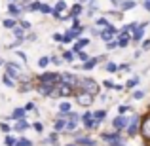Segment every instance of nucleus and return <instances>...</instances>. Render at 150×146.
<instances>
[{
	"instance_id": "1",
	"label": "nucleus",
	"mask_w": 150,
	"mask_h": 146,
	"mask_svg": "<svg viewBox=\"0 0 150 146\" xmlns=\"http://www.w3.org/2000/svg\"><path fill=\"white\" fill-rule=\"evenodd\" d=\"M76 91H88L91 95H99L101 87L93 78H80L78 80V85H76Z\"/></svg>"
},
{
	"instance_id": "2",
	"label": "nucleus",
	"mask_w": 150,
	"mask_h": 146,
	"mask_svg": "<svg viewBox=\"0 0 150 146\" xmlns=\"http://www.w3.org/2000/svg\"><path fill=\"white\" fill-rule=\"evenodd\" d=\"M74 101H76V104H80L82 108H89V106L93 104V101H95V95H91V93H88V91H76L74 93Z\"/></svg>"
},
{
	"instance_id": "3",
	"label": "nucleus",
	"mask_w": 150,
	"mask_h": 146,
	"mask_svg": "<svg viewBox=\"0 0 150 146\" xmlns=\"http://www.w3.org/2000/svg\"><path fill=\"white\" fill-rule=\"evenodd\" d=\"M38 84H50V85H57L61 82V74L59 72H42L40 76L36 78Z\"/></svg>"
},
{
	"instance_id": "4",
	"label": "nucleus",
	"mask_w": 150,
	"mask_h": 146,
	"mask_svg": "<svg viewBox=\"0 0 150 146\" xmlns=\"http://www.w3.org/2000/svg\"><path fill=\"white\" fill-rule=\"evenodd\" d=\"M139 129H141V116L139 114H133V118L129 120L127 127H125V133H127V137H135L139 133Z\"/></svg>"
},
{
	"instance_id": "5",
	"label": "nucleus",
	"mask_w": 150,
	"mask_h": 146,
	"mask_svg": "<svg viewBox=\"0 0 150 146\" xmlns=\"http://www.w3.org/2000/svg\"><path fill=\"white\" fill-rule=\"evenodd\" d=\"M141 137L150 144V112L146 114L144 118H141V129H139Z\"/></svg>"
},
{
	"instance_id": "6",
	"label": "nucleus",
	"mask_w": 150,
	"mask_h": 146,
	"mask_svg": "<svg viewBox=\"0 0 150 146\" xmlns=\"http://www.w3.org/2000/svg\"><path fill=\"white\" fill-rule=\"evenodd\" d=\"M57 91H59V97L67 99V97H72L74 93H76V89H74L70 84H67V82H59L57 84Z\"/></svg>"
},
{
	"instance_id": "7",
	"label": "nucleus",
	"mask_w": 150,
	"mask_h": 146,
	"mask_svg": "<svg viewBox=\"0 0 150 146\" xmlns=\"http://www.w3.org/2000/svg\"><path fill=\"white\" fill-rule=\"evenodd\" d=\"M99 38H101L103 42L116 40V38H118V30L114 29V27H108V29H103V30H101V34H99Z\"/></svg>"
},
{
	"instance_id": "8",
	"label": "nucleus",
	"mask_w": 150,
	"mask_h": 146,
	"mask_svg": "<svg viewBox=\"0 0 150 146\" xmlns=\"http://www.w3.org/2000/svg\"><path fill=\"white\" fill-rule=\"evenodd\" d=\"M127 123H129V118L127 116H122V114L112 120V127L116 129V131H124V129L127 127Z\"/></svg>"
},
{
	"instance_id": "9",
	"label": "nucleus",
	"mask_w": 150,
	"mask_h": 146,
	"mask_svg": "<svg viewBox=\"0 0 150 146\" xmlns=\"http://www.w3.org/2000/svg\"><path fill=\"white\" fill-rule=\"evenodd\" d=\"M144 27H146V25L143 23V25H139L137 29L131 30V42H133V44H137V42H143V38H144Z\"/></svg>"
},
{
	"instance_id": "10",
	"label": "nucleus",
	"mask_w": 150,
	"mask_h": 146,
	"mask_svg": "<svg viewBox=\"0 0 150 146\" xmlns=\"http://www.w3.org/2000/svg\"><path fill=\"white\" fill-rule=\"evenodd\" d=\"M23 11H25V10H23V8L19 6L17 2H10V4H8V13H10L11 17L19 19V17H21V13H23Z\"/></svg>"
},
{
	"instance_id": "11",
	"label": "nucleus",
	"mask_w": 150,
	"mask_h": 146,
	"mask_svg": "<svg viewBox=\"0 0 150 146\" xmlns=\"http://www.w3.org/2000/svg\"><path fill=\"white\" fill-rule=\"evenodd\" d=\"M78 80H80V78H78L74 72H63V74H61V82H67V84H70L74 89H76V85H78Z\"/></svg>"
},
{
	"instance_id": "12",
	"label": "nucleus",
	"mask_w": 150,
	"mask_h": 146,
	"mask_svg": "<svg viewBox=\"0 0 150 146\" xmlns=\"http://www.w3.org/2000/svg\"><path fill=\"white\" fill-rule=\"evenodd\" d=\"M135 6H137L135 0H118L116 10H120V11H127V10H133Z\"/></svg>"
},
{
	"instance_id": "13",
	"label": "nucleus",
	"mask_w": 150,
	"mask_h": 146,
	"mask_svg": "<svg viewBox=\"0 0 150 146\" xmlns=\"http://www.w3.org/2000/svg\"><path fill=\"white\" fill-rule=\"evenodd\" d=\"M53 87L55 85H50V84H36V91H38V95H42V97H50L51 91H53Z\"/></svg>"
},
{
	"instance_id": "14",
	"label": "nucleus",
	"mask_w": 150,
	"mask_h": 146,
	"mask_svg": "<svg viewBox=\"0 0 150 146\" xmlns=\"http://www.w3.org/2000/svg\"><path fill=\"white\" fill-rule=\"evenodd\" d=\"M29 127H30V123L23 118V120H15V123H13V127H11V129L17 131V133H23V131H27Z\"/></svg>"
},
{
	"instance_id": "15",
	"label": "nucleus",
	"mask_w": 150,
	"mask_h": 146,
	"mask_svg": "<svg viewBox=\"0 0 150 146\" xmlns=\"http://www.w3.org/2000/svg\"><path fill=\"white\" fill-rule=\"evenodd\" d=\"M97 63H101V57H91V59H88L86 63H82L80 68L82 70H93L97 66Z\"/></svg>"
},
{
	"instance_id": "16",
	"label": "nucleus",
	"mask_w": 150,
	"mask_h": 146,
	"mask_svg": "<svg viewBox=\"0 0 150 146\" xmlns=\"http://www.w3.org/2000/svg\"><path fill=\"white\" fill-rule=\"evenodd\" d=\"M25 114H27V110H25V106H19V108H13V112H11V116H10V120H23L25 118Z\"/></svg>"
},
{
	"instance_id": "17",
	"label": "nucleus",
	"mask_w": 150,
	"mask_h": 146,
	"mask_svg": "<svg viewBox=\"0 0 150 146\" xmlns=\"http://www.w3.org/2000/svg\"><path fill=\"white\" fill-rule=\"evenodd\" d=\"M76 144L78 146H97V142L89 137H76Z\"/></svg>"
},
{
	"instance_id": "18",
	"label": "nucleus",
	"mask_w": 150,
	"mask_h": 146,
	"mask_svg": "<svg viewBox=\"0 0 150 146\" xmlns=\"http://www.w3.org/2000/svg\"><path fill=\"white\" fill-rule=\"evenodd\" d=\"M101 139L106 140V142H112V140L122 139V137H120V131H116V129H114V133H101Z\"/></svg>"
},
{
	"instance_id": "19",
	"label": "nucleus",
	"mask_w": 150,
	"mask_h": 146,
	"mask_svg": "<svg viewBox=\"0 0 150 146\" xmlns=\"http://www.w3.org/2000/svg\"><path fill=\"white\" fill-rule=\"evenodd\" d=\"M82 11H84V6H82V4L78 2V4H74V6L70 8L69 15H70V17H80V15H82Z\"/></svg>"
},
{
	"instance_id": "20",
	"label": "nucleus",
	"mask_w": 150,
	"mask_h": 146,
	"mask_svg": "<svg viewBox=\"0 0 150 146\" xmlns=\"http://www.w3.org/2000/svg\"><path fill=\"white\" fill-rule=\"evenodd\" d=\"M67 127V120H63V118H55V123H53V129L57 133H63Z\"/></svg>"
},
{
	"instance_id": "21",
	"label": "nucleus",
	"mask_w": 150,
	"mask_h": 146,
	"mask_svg": "<svg viewBox=\"0 0 150 146\" xmlns=\"http://www.w3.org/2000/svg\"><path fill=\"white\" fill-rule=\"evenodd\" d=\"M11 32H13V36H15V40H21V42H25V29L23 27H15V29H11Z\"/></svg>"
},
{
	"instance_id": "22",
	"label": "nucleus",
	"mask_w": 150,
	"mask_h": 146,
	"mask_svg": "<svg viewBox=\"0 0 150 146\" xmlns=\"http://www.w3.org/2000/svg\"><path fill=\"white\" fill-rule=\"evenodd\" d=\"M2 27H4V29H15V27H17V19H15V17L4 19V21H2Z\"/></svg>"
},
{
	"instance_id": "23",
	"label": "nucleus",
	"mask_w": 150,
	"mask_h": 146,
	"mask_svg": "<svg viewBox=\"0 0 150 146\" xmlns=\"http://www.w3.org/2000/svg\"><path fill=\"white\" fill-rule=\"evenodd\" d=\"M95 25L99 27L101 30H103V29H108V27H112V25L108 23V19H106V17H99V19H95Z\"/></svg>"
},
{
	"instance_id": "24",
	"label": "nucleus",
	"mask_w": 150,
	"mask_h": 146,
	"mask_svg": "<svg viewBox=\"0 0 150 146\" xmlns=\"http://www.w3.org/2000/svg\"><path fill=\"white\" fill-rule=\"evenodd\" d=\"M129 44H131V38H129V36H120V38H118V48H120V49L127 48Z\"/></svg>"
},
{
	"instance_id": "25",
	"label": "nucleus",
	"mask_w": 150,
	"mask_h": 146,
	"mask_svg": "<svg viewBox=\"0 0 150 146\" xmlns=\"http://www.w3.org/2000/svg\"><path fill=\"white\" fill-rule=\"evenodd\" d=\"M2 82H4V85H8V87H17V84H15V80L11 76H8L6 72H4V76H2Z\"/></svg>"
},
{
	"instance_id": "26",
	"label": "nucleus",
	"mask_w": 150,
	"mask_h": 146,
	"mask_svg": "<svg viewBox=\"0 0 150 146\" xmlns=\"http://www.w3.org/2000/svg\"><path fill=\"white\" fill-rule=\"evenodd\" d=\"M139 84H141V78L139 76H133V78H129V80H127L125 87H127V89H133V87H137Z\"/></svg>"
},
{
	"instance_id": "27",
	"label": "nucleus",
	"mask_w": 150,
	"mask_h": 146,
	"mask_svg": "<svg viewBox=\"0 0 150 146\" xmlns=\"http://www.w3.org/2000/svg\"><path fill=\"white\" fill-rule=\"evenodd\" d=\"M53 11H59V13L67 11V2H65V0H57L55 6H53Z\"/></svg>"
},
{
	"instance_id": "28",
	"label": "nucleus",
	"mask_w": 150,
	"mask_h": 146,
	"mask_svg": "<svg viewBox=\"0 0 150 146\" xmlns=\"http://www.w3.org/2000/svg\"><path fill=\"white\" fill-rule=\"evenodd\" d=\"M50 57H48V55H44V57H40V59H38V68H48V66H50Z\"/></svg>"
},
{
	"instance_id": "29",
	"label": "nucleus",
	"mask_w": 150,
	"mask_h": 146,
	"mask_svg": "<svg viewBox=\"0 0 150 146\" xmlns=\"http://www.w3.org/2000/svg\"><path fill=\"white\" fill-rule=\"evenodd\" d=\"M40 6H42L40 0H34V2H30L29 6H27V11H40Z\"/></svg>"
},
{
	"instance_id": "30",
	"label": "nucleus",
	"mask_w": 150,
	"mask_h": 146,
	"mask_svg": "<svg viewBox=\"0 0 150 146\" xmlns=\"http://www.w3.org/2000/svg\"><path fill=\"white\" fill-rule=\"evenodd\" d=\"M15 146H34V144H33V140L27 139V137H19L17 142H15Z\"/></svg>"
},
{
	"instance_id": "31",
	"label": "nucleus",
	"mask_w": 150,
	"mask_h": 146,
	"mask_svg": "<svg viewBox=\"0 0 150 146\" xmlns=\"http://www.w3.org/2000/svg\"><path fill=\"white\" fill-rule=\"evenodd\" d=\"M74 59H76V53H74V51H63V61L72 63Z\"/></svg>"
},
{
	"instance_id": "32",
	"label": "nucleus",
	"mask_w": 150,
	"mask_h": 146,
	"mask_svg": "<svg viewBox=\"0 0 150 146\" xmlns=\"http://www.w3.org/2000/svg\"><path fill=\"white\" fill-rule=\"evenodd\" d=\"M105 70H106V72H110V74H114V72H118V65H116V63H112V61H108L105 65Z\"/></svg>"
},
{
	"instance_id": "33",
	"label": "nucleus",
	"mask_w": 150,
	"mask_h": 146,
	"mask_svg": "<svg viewBox=\"0 0 150 146\" xmlns=\"http://www.w3.org/2000/svg\"><path fill=\"white\" fill-rule=\"evenodd\" d=\"M93 118H95V120L101 123V121L106 118V110H97V112H93Z\"/></svg>"
},
{
	"instance_id": "34",
	"label": "nucleus",
	"mask_w": 150,
	"mask_h": 146,
	"mask_svg": "<svg viewBox=\"0 0 150 146\" xmlns=\"http://www.w3.org/2000/svg\"><path fill=\"white\" fill-rule=\"evenodd\" d=\"M51 11H53V8H51L50 4H44V2H42V6H40V13H44V15H51Z\"/></svg>"
},
{
	"instance_id": "35",
	"label": "nucleus",
	"mask_w": 150,
	"mask_h": 146,
	"mask_svg": "<svg viewBox=\"0 0 150 146\" xmlns=\"http://www.w3.org/2000/svg\"><path fill=\"white\" fill-rule=\"evenodd\" d=\"M15 142H17V139L6 133V137H4V144H6V146H15Z\"/></svg>"
},
{
	"instance_id": "36",
	"label": "nucleus",
	"mask_w": 150,
	"mask_h": 146,
	"mask_svg": "<svg viewBox=\"0 0 150 146\" xmlns=\"http://www.w3.org/2000/svg\"><path fill=\"white\" fill-rule=\"evenodd\" d=\"M70 110H72V104H70V102H61V104H59V112H70Z\"/></svg>"
},
{
	"instance_id": "37",
	"label": "nucleus",
	"mask_w": 150,
	"mask_h": 146,
	"mask_svg": "<svg viewBox=\"0 0 150 146\" xmlns=\"http://www.w3.org/2000/svg\"><path fill=\"white\" fill-rule=\"evenodd\" d=\"M131 106H127V104H122V106H118V114H122V116H125L127 112H131Z\"/></svg>"
},
{
	"instance_id": "38",
	"label": "nucleus",
	"mask_w": 150,
	"mask_h": 146,
	"mask_svg": "<svg viewBox=\"0 0 150 146\" xmlns=\"http://www.w3.org/2000/svg\"><path fill=\"white\" fill-rule=\"evenodd\" d=\"M30 127H33L36 133H42V131H44V123H42V121H34V123L30 125Z\"/></svg>"
},
{
	"instance_id": "39",
	"label": "nucleus",
	"mask_w": 150,
	"mask_h": 146,
	"mask_svg": "<svg viewBox=\"0 0 150 146\" xmlns=\"http://www.w3.org/2000/svg\"><path fill=\"white\" fill-rule=\"evenodd\" d=\"M76 59H80L82 63H86L88 59H91V57H89V55L86 53V51H78V53H76Z\"/></svg>"
},
{
	"instance_id": "40",
	"label": "nucleus",
	"mask_w": 150,
	"mask_h": 146,
	"mask_svg": "<svg viewBox=\"0 0 150 146\" xmlns=\"http://www.w3.org/2000/svg\"><path fill=\"white\" fill-rule=\"evenodd\" d=\"M116 48H118V38H116V40H110V42H106V49H108V51H114Z\"/></svg>"
},
{
	"instance_id": "41",
	"label": "nucleus",
	"mask_w": 150,
	"mask_h": 146,
	"mask_svg": "<svg viewBox=\"0 0 150 146\" xmlns=\"http://www.w3.org/2000/svg\"><path fill=\"white\" fill-rule=\"evenodd\" d=\"M78 46H80V48H86V46H89L91 44V40H89V38H78V42H76Z\"/></svg>"
},
{
	"instance_id": "42",
	"label": "nucleus",
	"mask_w": 150,
	"mask_h": 146,
	"mask_svg": "<svg viewBox=\"0 0 150 146\" xmlns=\"http://www.w3.org/2000/svg\"><path fill=\"white\" fill-rule=\"evenodd\" d=\"M50 61L51 63H53V65H63V57H57V55H51V57H50Z\"/></svg>"
},
{
	"instance_id": "43",
	"label": "nucleus",
	"mask_w": 150,
	"mask_h": 146,
	"mask_svg": "<svg viewBox=\"0 0 150 146\" xmlns=\"http://www.w3.org/2000/svg\"><path fill=\"white\" fill-rule=\"evenodd\" d=\"M25 110H27V112H38L34 102H27V104H25Z\"/></svg>"
},
{
	"instance_id": "44",
	"label": "nucleus",
	"mask_w": 150,
	"mask_h": 146,
	"mask_svg": "<svg viewBox=\"0 0 150 146\" xmlns=\"http://www.w3.org/2000/svg\"><path fill=\"white\" fill-rule=\"evenodd\" d=\"M17 23H19V27H23L25 30H29V29H30V23H29V21H25V19H17Z\"/></svg>"
},
{
	"instance_id": "45",
	"label": "nucleus",
	"mask_w": 150,
	"mask_h": 146,
	"mask_svg": "<svg viewBox=\"0 0 150 146\" xmlns=\"http://www.w3.org/2000/svg\"><path fill=\"white\" fill-rule=\"evenodd\" d=\"M0 131H2V133H10L11 131V125H8L6 121H2V123H0Z\"/></svg>"
},
{
	"instance_id": "46",
	"label": "nucleus",
	"mask_w": 150,
	"mask_h": 146,
	"mask_svg": "<svg viewBox=\"0 0 150 146\" xmlns=\"http://www.w3.org/2000/svg\"><path fill=\"white\" fill-rule=\"evenodd\" d=\"M133 99H135V101H141V99H144V91H133Z\"/></svg>"
},
{
	"instance_id": "47",
	"label": "nucleus",
	"mask_w": 150,
	"mask_h": 146,
	"mask_svg": "<svg viewBox=\"0 0 150 146\" xmlns=\"http://www.w3.org/2000/svg\"><path fill=\"white\" fill-rule=\"evenodd\" d=\"M51 38H53L55 42H63V34H61V32H55V34H53Z\"/></svg>"
},
{
	"instance_id": "48",
	"label": "nucleus",
	"mask_w": 150,
	"mask_h": 146,
	"mask_svg": "<svg viewBox=\"0 0 150 146\" xmlns=\"http://www.w3.org/2000/svg\"><path fill=\"white\" fill-rule=\"evenodd\" d=\"M15 53H17V57H19V59H21V61H23V63H27V55H25V53H23V51H15Z\"/></svg>"
},
{
	"instance_id": "49",
	"label": "nucleus",
	"mask_w": 150,
	"mask_h": 146,
	"mask_svg": "<svg viewBox=\"0 0 150 146\" xmlns=\"http://www.w3.org/2000/svg\"><path fill=\"white\" fill-rule=\"evenodd\" d=\"M143 49H144V51L150 49V40H143Z\"/></svg>"
},
{
	"instance_id": "50",
	"label": "nucleus",
	"mask_w": 150,
	"mask_h": 146,
	"mask_svg": "<svg viewBox=\"0 0 150 146\" xmlns=\"http://www.w3.org/2000/svg\"><path fill=\"white\" fill-rule=\"evenodd\" d=\"M25 40H29V42H34V40H36V34H33V32H30L29 36H25Z\"/></svg>"
},
{
	"instance_id": "51",
	"label": "nucleus",
	"mask_w": 150,
	"mask_h": 146,
	"mask_svg": "<svg viewBox=\"0 0 150 146\" xmlns=\"http://www.w3.org/2000/svg\"><path fill=\"white\" fill-rule=\"evenodd\" d=\"M114 85L116 84H112V82H105V87H108V89H114Z\"/></svg>"
},
{
	"instance_id": "52",
	"label": "nucleus",
	"mask_w": 150,
	"mask_h": 146,
	"mask_svg": "<svg viewBox=\"0 0 150 146\" xmlns=\"http://www.w3.org/2000/svg\"><path fill=\"white\" fill-rule=\"evenodd\" d=\"M144 10H146V11H150V2H144Z\"/></svg>"
},
{
	"instance_id": "53",
	"label": "nucleus",
	"mask_w": 150,
	"mask_h": 146,
	"mask_svg": "<svg viewBox=\"0 0 150 146\" xmlns=\"http://www.w3.org/2000/svg\"><path fill=\"white\" fill-rule=\"evenodd\" d=\"M4 65H6V61H4V59L0 57V66H4Z\"/></svg>"
},
{
	"instance_id": "54",
	"label": "nucleus",
	"mask_w": 150,
	"mask_h": 146,
	"mask_svg": "<svg viewBox=\"0 0 150 146\" xmlns=\"http://www.w3.org/2000/svg\"><path fill=\"white\" fill-rule=\"evenodd\" d=\"M67 146H78V144H76V142H74V144H67Z\"/></svg>"
},
{
	"instance_id": "55",
	"label": "nucleus",
	"mask_w": 150,
	"mask_h": 146,
	"mask_svg": "<svg viewBox=\"0 0 150 146\" xmlns=\"http://www.w3.org/2000/svg\"><path fill=\"white\" fill-rule=\"evenodd\" d=\"M144 2H150V0H144Z\"/></svg>"
},
{
	"instance_id": "56",
	"label": "nucleus",
	"mask_w": 150,
	"mask_h": 146,
	"mask_svg": "<svg viewBox=\"0 0 150 146\" xmlns=\"http://www.w3.org/2000/svg\"><path fill=\"white\" fill-rule=\"evenodd\" d=\"M116 4H118V2H116Z\"/></svg>"
}]
</instances>
